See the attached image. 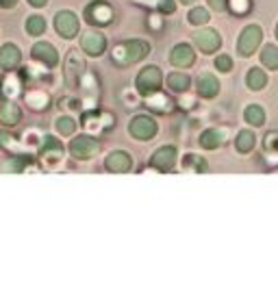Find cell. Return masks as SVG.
<instances>
[{
  "instance_id": "17",
  "label": "cell",
  "mask_w": 278,
  "mask_h": 291,
  "mask_svg": "<svg viewBox=\"0 0 278 291\" xmlns=\"http://www.w3.org/2000/svg\"><path fill=\"white\" fill-rule=\"evenodd\" d=\"M17 63H20V50H17V46H13V44H5L3 50H0V66L5 70H11V68L17 66Z\"/></svg>"
},
{
  "instance_id": "5",
  "label": "cell",
  "mask_w": 278,
  "mask_h": 291,
  "mask_svg": "<svg viewBox=\"0 0 278 291\" xmlns=\"http://www.w3.org/2000/svg\"><path fill=\"white\" fill-rule=\"evenodd\" d=\"M128 131H131L135 139H152L156 135V122L148 115H137V117H133Z\"/></svg>"
},
{
  "instance_id": "43",
  "label": "cell",
  "mask_w": 278,
  "mask_h": 291,
  "mask_svg": "<svg viewBox=\"0 0 278 291\" xmlns=\"http://www.w3.org/2000/svg\"><path fill=\"white\" fill-rule=\"evenodd\" d=\"M0 5H3V7H13L15 0H0Z\"/></svg>"
},
{
  "instance_id": "28",
  "label": "cell",
  "mask_w": 278,
  "mask_h": 291,
  "mask_svg": "<svg viewBox=\"0 0 278 291\" xmlns=\"http://www.w3.org/2000/svg\"><path fill=\"white\" fill-rule=\"evenodd\" d=\"M148 107L150 109H159V111H168V107H170V100L165 98V96H161V94H156V96H148Z\"/></svg>"
},
{
  "instance_id": "37",
  "label": "cell",
  "mask_w": 278,
  "mask_h": 291,
  "mask_svg": "<svg viewBox=\"0 0 278 291\" xmlns=\"http://www.w3.org/2000/svg\"><path fill=\"white\" fill-rule=\"evenodd\" d=\"M85 126H87L89 131H98V129H100L98 120H96V117H91V115H85Z\"/></svg>"
},
{
  "instance_id": "6",
  "label": "cell",
  "mask_w": 278,
  "mask_h": 291,
  "mask_svg": "<svg viewBox=\"0 0 278 291\" xmlns=\"http://www.w3.org/2000/svg\"><path fill=\"white\" fill-rule=\"evenodd\" d=\"M54 29H57V33L61 35V37H74V35L78 33V20L76 15H74L72 11H59L57 17H54Z\"/></svg>"
},
{
  "instance_id": "33",
  "label": "cell",
  "mask_w": 278,
  "mask_h": 291,
  "mask_svg": "<svg viewBox=\"0 0 278 291\" xmlns=\"http://www.w3.org/2000/svg\"><path fill=\"white\" fill-rule=\"evenodd\" d=\"M215 68L220 72H230V68H233V59H230L228 54H220V57L215 59Z\"/></svg>"
},
{
  "instance_id": "30",
  "label": "cell",
  "mask_w": 278,
  "mask_h": 291,
  "mask_svg": "<svg viewBox=\"0 0 278 291\" xmlns=\"http://www.w3.org/2000/svg\"><path fill=\"white\" fill-rule=\"evenodd\" d=\"M74 129H76V122H74L72 117H59L57 120V131L61 135H72Z\"/></svg>"
},
{
  "instance_id": "11",
  "label": "cell",
  "mask_w": 278,
  "mask_h": 291,
  "mask_svg": "<svg viewBox=\"0 0 278 291\" xmlns=\"http://www.w3.org/2000/svg\"><path fill=\"white\" fill-rule=\"evenodd\" d=\"M193 59H196V54H193L191 46H187V44H178V46H174L172 52H170L172 66H178V68H187V66H191Z\"/></svg>"
},
{
  "instance_id": "8",
  "label": "cell",
  "mask_w": 278,
  "mask_h": 291,
  "mask_svg": "<svg viewBox=\"0 0 278 291\" xmlns=\"http://www.w3.org/2000/svg\"><path fill=\"white\" fill-rule=\"evenodd\" d=\"M85 15L89 17V22H94V24H109L113 20V9L105 3H94L85 9Z\"/></svg>"
},
{
  "instance_id": "40",
  "label": "cell",
  "mask_w": 278,
  "mask_h": 291,
  "mask_svg": "<svg viewBox=\"0 0 278 291\" xmlns=\"http://www.w3.org/2000/svg\"><path fill=\"white\" fill-rule=\"evenodd\" d=\"M211 3V7L215 9V11H224L226 9V0H209Z\"/></svg>"
},
{
  "instance_id": "26",
  "label": "cell",
  "mask_w": 278,
  "mask_h": 291,
  "mask_svg": "<svg viewBox=\"0 0 278 291\" xmlns=\"http://www.w3.org/2000/svg\"><path fill=\"white\" fill-rule=\"evenodd\" d=\"M46 31V22H44V17L39 15H31L29 20H26V33L33 35V37H37V35H42Z\"/></svg>"
},
{
  "instance_id": "41",
  "label": "cell",
  "mask_w": 278,
  "mask_h": 291,
  "mask_svg": "<svg viewBox=\"0 0 278 291\" xmlns=\"http://www.w3.org/2000/svg\"><path fill=\"white\" fill-rule=\"evenodd\" d=\"M139 3H142V5H148V7H156V5L161 3V0H139Z\"/></svg>"
},
{
  "instance_id": "38",
  "label": "cell",
  "mask_w": 278,
  "mask_h": 291,
  "mask_svg": "<svg viewBox=\"0 0 278 291\" xmlns=\"http://www.w3.org/2000/svg\"><path fill=\"white\" fill-rule=\"evenodd\" d=\"M159 9H161L163 13H172V11H174V3H172V0H161Z\"/></svg>"
},
{
  "instance_id": "24",
  "label": "cell",
  "mask_w": 278,
  "mask_h": 291,
  "mask_svg": "<svg viewBox=\"0 0 278 291\" xmlns=\"http://www.w3.org/2000/svg\"><path fill=\"white\" fill-rule=\"evenodd\" d=\"M254 141H256V137H254L252 131H242L237 135V150L239 152H250L254 148Z\"/></svg>"
},
{
  "instance_id": "18",
  "label": "cell",
  "mask_w": 278,
  "mask_h": 291,
  "mask_svg": "<svg viewBox=\"0 0 278 291\" xmlns=\"http://www.w3.org/2000/svg\"><path fill=\"white\" fill-rule=\"evenodd\" d=\"M17 122H20V109H17L13 102H5L0 107V124L15 126Z\"/></svg>"
},
{
  "instance_id": "34",
  "label": "cell",
  "mask_w": 278,
  "mask_h": 291,
  "mask_svg": "<svg viewBox=\"0 0 278 291\" xmlns=\"http://www.w3.org/2000/svg\"><path fill=\"white\" fill-rule=\"evenodd\" d=\"M22 139H24V143H29V146H37L39 141H44L35 131H26V133L22 135Z\"/></svg>"
},
{
  "instance_id": "3",
  "label": "cell",
  "mask_w": 278,
  "mask_h": 291,
  "mask_svg": "<svg viewBox=\"0 0 278 291\" xmlns=\"http://www.w3.org/2000/svg\"><path fill=\"white\" fill-rule=\"evenodd\" d=\"M261 37H263V33H261V29H259L256 24L246 26V29L242 31V35H239V44H237L239 54H242V57H250V54L259 48Z\"/></svg>"
},
{
  "instance_id": "39",
  "label": "cell",
  "mask_w": 278,
  "mask_h": 291,
  "mask_svg": "<svg viewBox=\"0 0 278 291\" xmlns=\"http://www.w3.org/2000/svg\"><path fill=\"white\" fill-rule=\"evenodd\" d=\"M0 170H3V172H17V170H20V165H17V163L15 161H7V163H3V165H0Z\"/></svg>"
},
{
  "instance_id": "35",
  "label": "cell",
  "mask_w": 278,
  "mask_h": 291,
  "mask_svg": "<svg viewBox=\"0 0 278 291\" xmlns=\"http://www.w3.org/2000/svg\"><path fill=\"white\" fill-rule=\"evenodd\" d=\"M185 163H187V168H200L202 170V159L200 157H196V154H189V157H187V161H185Z\"/></svg>"
},
{
  "instance_id": "7",
  "label": "cell",
  "mask_w": 278,
  "mask_h": 291,
  "mask_svg": "<svg viewBox=\"0 0 278 291\" xmlns=\"http://www.w3.org/2000/svg\"><path fill=\"white\" fill-rule=\"evenodd\" d=\"M193 41H196V46L202 50V52H215L220 48V35L217 31H213V29H202L198 31L196 35H193Z\"/></svg>"
},
{
  "instance_id": "23",
  "label": "cell",
  "mask_w": 278,
  "mask_h": 291,
  "mask_svg": "<svg viewBox=\"0 0 278 291\" xmlns=\"http://www.w3.org/2000/svg\"><path fill=\"white\" fill-rule=\"evenodd\" d=\"M261 61L270 70H278V48L272 46V44H267V46L261 50Z\"/></svg>"
},
{
  "instance_id": "1",
  "label": "cell",
  "mask_w": 278,
  "mask_h": 291,
  "mask_svg": "<svg viewBox=\"0 0 278 291\" xmlns=\"http://www.w3.org/2000/svg\"><path fill=\"white\" fill-rule=\"evenodd\" d=\"M148 52H150L148 41L133 39V41H126V44H122V46H117L113 50V61L122 63V66H128V63H137L139 59L148 57Z\"/></svg>"
},
{
  "instance_id": "25",
  "label": "cell",
  "mask_w": 278,
  "mask_h": 291,
  "mask_svg": "<svg viewBox=\"0 0 278 291\" xmlns=\"http://www.w3.org/2000/svg\"><path fill=\"white\" fill-rule=\"evenodd\" d=\"M246 120L248 124H252V126H261L265 122V113H263V109L259 107V105H250L246 109Z\"/></svg>"
},
{
  "instance_id": "21",
  "label": "cell",
  "mask_w": 278,
  "mask_h": 291,
  "mask_svg": "<svg viewBox=\"0 0 278 291\" xmlns=\"http://www.w3.org/2000/svg\"><path fill=\"white\" fill-rule=\"evenodd\" d=\"M20 89H22V83H20V78H17V74H7L5 80H3V94L7 98H13L20 94Z\"/></svg>"
},
{
  "instance_id": "31",
  "label": "cell",
  "mask_w": 278,
  "mask_h": 291,
  "mask_svg": "<svg viewBox=\"0 0 278 291\" xmlns=\"http://www.w3.org/2000/svg\"><path fill=\"white\" fill-rule=\"evenodd\" d=\"M0 146H3L5 150H15V152L22 150V146H17L15 139H13L9 133H5V131H0Z\"/></svg>"
},
{
  "instance_id": "13",
  "label": "cell",
  "mask_w": 278,
  "mask_h": 291,
  "mask_svg": "<svg viewBox=\"0 0 278 291\" xmlns=\"http://www.w3.org/2000/svg\"><path fill=\"white\" fill-rule=\"evenodd\" d=\"M105 165L111 172H128V170H131V154L122 152V150H115V152H111L107 157Z\"/></svg>"
},
{
  "instance_id": "14",
  "label": "cell",
  "mask_w": 278,
  "mask_h": 291,
  "mask_svg": "<svg viewBox=\"0 0 278 291\" xmlns=\"http://www.w3.org/2000/svg\"><path fill=\"white\" fill-rule=\"evenodd\" d=\"M226 137H228V131H224V129H211L207 133H202L200 143H202V148L215 150V148H220V146L226 141Z\"/></svg>"
},
{
  "instance_id": "32",
  "label": "cell",
  "mask_w": 278,
  "mask_h": 291,
  "mask_svg": "<svg viewBox=\"0 0 278 291\" xmlns=\"http://www.w3.org/2000/svg\"><path fill=\"white\" fill-rule=\"evenodd\" d=\"M226 7L230 9V11H235V13H246L250 9V3H248V0H228Z\"/></svg>"
},
{
  "instance_id": "29",
  "label": "cell",
  "mask_w": 278,
  "mask_h": 291,
  "mask_svg": "<svg viewBox=\"0 0 278 291\" xmlns=\"http://www.w3.org/2000/svg\"><path fill=\"white\" fill-rule=\"evenodd\" d=\"M187 20H189V24H205L209 20V13H207V9L196 7V9H191V11H189Z\"/></svg>"
},
{
  "instance_id": "4",
  "label": "cell",
  "mask_w": 278,
  "mask_h": 291,
  "mask_svg": "<svg viewBox=\"0 0 278 291\" xmlns=\"http://www.w3.org/2000/svg\"><path fill=\"white\" fill-rule=\"evenodd\" d=\"M98 150H100V143H98L94 137H87V135L74 137L72 143H70V152H72L76 159H81V161L91 159L94 154H98Z\"/></svg>"
},
{
  "instance_id": "42",
  "label": "cell",
  "mask_w": 278,
  "mask_h": 291,
  "mask_svg": "<svg viewBox=\"0 0 278 291\" xmlns=\"http://www.w3.org/2000/svg\"><path fill=\"white\" fill-rule=\"evenodd\" d=\"M29 3H31L33 7H44L46 3H48V0H29Z\"/></svg>"
},
{
  "instance_id": "27",
  "label": "cell",
  "mask_w": 278,
  "mask_h": 291,
  "mask_svg": "<svg viewBox=\"0 0 278 291\" xmlns=\"http://www.w3.org/2000/svg\"><path fill=\"white\" fill-rule=\"evenodd\" d=\"M81 70H83V63H81V59L76 57V54H70V59H68V66H66V76H68V83L70 80L76 76V74H81Z\"/></svg>"
},
{
  "instance_id": "9",
  "label": "cell",
  "mask_w": 278,
  "mask_h": 291,
  "mask_svg": "<svg viewBox=\"0 0 278 291\" xmlns=\"http://www.w3.org/2000/svg\"><path fill=\"white\" fill-rule=\"evenodd\" d=\"M174 163H176V148H172V146H163V148H159L152 154V165L156 170L168 172L174 168Z\"/></svg>"
},
{
  "instance_id": "10",
  "label": "cell",
  "mask_w": 278,
  "mask_h": 291,
  "mask_svg": "<svg viewBox=\"0 0 278 291\" xmlns=\"http://www.w3.org/2000/svg\"><path fill=\"white\" fill-rule=\"evenodd\" d=\"M81 46H83V50H85L87 54H91V57H98V54L107 48V39H105L100 33H94V31H91V33H85V35H83Z\"/></svg>"
},
{
  "instance_id": "19",
  "label": "cell",
  "mask_w": 278,
  "mask_h": 291,
  "mask_svg": "<svg viewBox=\"0 0 278 291\" xmlns=\"http://www.w3.org/2000/svg\"><path fill=\"white\" fill-rule=\"evenodd\" d=\"M246 83H248V87L252 89V92H259V89H263V87H265L267 76H265V72H261L259 68H252V70H248Z\"/></svg>"
},
{
  "instance_id": "12",
  "label": "cell",
  "mask_w": 278,
  "mask_h": 291,
  "mask_svg": "<svg viewBox=\"0 0 278 291\" xmlns=\"http://www.w3.org/2000/svg\"><path fill=\"white\" fill-rule=\"evenodd\" d=\"M33 57L37 61L46 63V66H57V63H59L57 50H54V46H50V44H46V41L35 44V46H33Z\"/></svg>"
},
{
  "instance_id": "22",
  "label": "cell",
  "mask_w": 278,
  "mask_h": 291,
  "mask_svg": "<svg viewBox=\"0 0 278 291\" xmlns=\"http://www.w3.org/2000/svg\"><path fill=\"white\" fill-rule=\"evenodd\" d=\"M189 76L187 74H181V72H172V74L168 76V85H170V89L172 92H185V89L189 87Z\"/></svg>"
},
{
  "instance_id": "44",
  "label": "cell",
  "mask_w": 278,
  "mask_h": 291,
  "mask_svg": "<svg viewBox=\"0 0 278 291\" xmlns=\"http://www.w3.org/2000/svg\"><path fill=\"white\" fill-rule=\"evenodd\" d=\"M181 3H185V5H191V3H196V0H181Z\"/></svg>"
},
{
  "instance_id": "36",
  "label": "cell",
  "mask_w": 278,
  "mask_h": 291,
  "mask_svg": "<svg viewBox=\"0 0 278 291\" xmlns=\"http://www.w3.org/2000/svg\"><path fill=\"white\" fill-rule=\"evenodd\" d=\"M265 146L270 150H278V135H274V133H270L267 135V141H265Z\"/></svg>"
},
{
  "instance_id": "45",
  "label": "cell",
  "mask_w": 278,
  "mask_h": 291,
  "mask_svg": "<svg viewBox=\"0 0 278 291\" xmlns=\"http://www.w3.org/2000/svg\"><path fill=\"white\" fill-rule=\"evenodd\" d=\"M276 37H278V24H276Z\"/></svg>"
},
{
  "instance_id": "20",
  "label": "cell",
  "mask_w": 278,
  "mask_h": 291,
  "mask_svg": "<svg viewBox=\"0 0 278 291\" xmlns=\"http://www.w3.org/2000/svg\"><path fill=\"white\" fill-rule=\"evenodd\" d=\"M50 102L48 94L39 92V89H35V92H29L26 94V105H29L31 109H35V111H42V109H46Z\"/></svg>"
},
{
  "instance_id": "2",
  "label": "cell",
  "mask_w": 278,
  "mask_h": 291,
  "mask_svg": "<svg viewBox=\"0 0 278 291\" xmlns=\"http://www.w3.org/2000/svg\"><path fill=\"white\" fill-rule=\"evenodd\" d=\"M135 85H137V92H139V94H144V96L154 94L156 89L161 87V70L154 68V66L144 68L142 72H139Z\"/></svg>"
},
{
  "instance_id": "15",
  "label": "cell",
  "mask_w": 278,
  "mask_h": 291,
  "mask_svg": "<svg viewBox=\"0 0 278 291\" xmlns=\"http://www.w3.org/2000/svg\"><path fill=\"white\" fill-rule=\"evenodd\" d=\"M42 146H44V161L48 163V165H54L57 161L63 159V148H61V143L57 139L46 137Z\"/></svg>"
},
{
  "instance_id": "16",
  "label": "cell",
  "mask_w": 278,
  "mask_h": 291,
  "mask_svg": "<svg viewBox=\"0 0 278 291\" xmlns=\"http://www.w3.org/2000/svg\"><path fill=\"white\" fill-rule=\"evenodd\" d=\"M217 92H220V80L213 74H202L198 78V94L200 96L213 98V96H217Z\"/></svg>"
}]
</instances>
